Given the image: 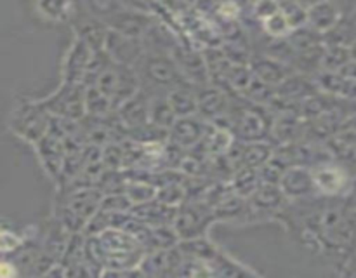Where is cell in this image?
I'll return each mask as SVG.
<instances>
[{
	"label": "cell",
	"mask_w": 356,
	"mask_h": 278,
	"mask_svg": "<svg viewBox=\"0 0 356 278\" xmlns=\"http://www.w3.org/2000/svg\"><path fill=\"white\" fill-rule=\"evenodd\" d=\"M146 254L145 247L124 229L111 228L87 236V257L101 270H139Z\"/></svg>",
	"instance_id": "1"
},
{
	"label": "cell",
	"mask_w": 356,
	"mask_h": 278,
	"mask_svg": "<svg viewBox=\"0 0 356 278\" xmlns=\"http://www.w3.org/2000/svg\"><path fill=\"white\" fill-rule=\"evenodd\" d=\"M136 72H138L139 82H141V90H145L148 96L169 94L181 87L193 85L183 75L172 56L167 52L146 51L141 61L136 66Z\"/></svg>",
	"instance_id": "2"
},
{
	"label": "cell",
	"mask_w": 356,
	"mask_h": 278,
	"mask_svg": "<svg viewBox=\"0 0 356 278\" xmlns=\"http://www.w3.org/2000/svg\"><path fill=\"white\" fill-rule=\"evenodd\" d=\"M104 193L99 188H75L61 190L54 208V218L70 233H83L87 224L101 208Z\"/></svg>",
	"instance_id": "3"
},
{
	"label": "cell",
	"mask_w": 356,
	"mask_h": 278,
	"mask_svg": "<svg viewBox=\"0 0 356 278\" xmlns=\"http://www.w3.org/2000/svg\"><path fill=\"white\" fill-rule=\"evenodd\" d=\"M52 117L45 110L40 99L19 101L13 108L9 117V129L17 138L37 145L51 129Z\"/></svg>",
	"instance_id": "4"
},
{
	"label": "cell",
	"mask_w": 356,
	"mask_h": 278,
	"mask_svg": "<svg viewBox=\"0 0 356 278\" xmlns=\"http://www.w3.org/2000/svg\"><path fill=\"white\" fill-rule=\"evenodd\" d=\"M90 87H96L120 108L125 101L141 90V82L136 68L110 61Z\"/></svg>",
	"instance_id": "5"
},
{
	"label": "cell",
	"mask_w": 356,
	"mask_h": 278,
	"mask_svg": "<svg viewBox=\"0 0 356 278\" xmlns=\"http://www.w3.org/2000/svg\"><path fill=\"white\" fill-rule=\"evenodd\" d=\"M86 85H75V83L61 82L59 89L51 96L40 99L45 110L51 117L66 118V120L80 122L86 118Z\"/></svg>",
	"instance_id": "6"
},
{
	"label": "cell",
	"mask_w": 356,
	"mask_h": 278,
	"mask_svg": "<svg viewBox=\"0 0 356 278\" xmlns=\"http://www.w3.org/2000/svg\"><path fill=\"white\" fill-rule=\"evenodd\" d=\"M216 219L214 208L202 200H186L177 208L174 229L179 235L181 242L205 236L209 224Z\"/></svg>",
	"instance_id": "7"
},
{
	"label": "cell",
	"mask_w": 356,
	"mask_h": 278,
	"mask_svg": "<svg viewBox=\"0 0 356 278\" xmlns=\"http://www.w3.org/2000/svg\"><path fill=\"white\" fill-rule=\"evenodd\" d=\"M70 24L73 26L75 38L86 42L94 52L104 51L110 28L99 17L90 13L87 3H75V13H73Z\"/></svg>",
	"instance_id": "8"
},
{
	"label": "cell",
	"mask_w": 356,
	"mask_h": 278,
	"mask_svg": "<svg viewBox=\"0 0 356 278\" xmlns=\"http://www.w3.org/2000/svg\"><path fill=\"white\" fill-rule=\"evenodd\" d=\"M94 58V51L80 38H75L66 52L65 63H63V82L83 85L87 72H89L90 61Z\"/></svg>",
	"instance_id": "9"
},
{
	"label": "cell",
	"mask_w": 356,
	"mask_h": 278,
	"mask_svg": "<svg viewBox=\"0 0 356 278\" xmlns=\"http://www.w3.org/2000/svg\"><path fill=\"white\" fill-rule=\"evenodd\" d=\"M104 52L110 56L111 61L136 68L143 56H145L146 47L141 38L125 37V35L110 30L106 44H104Z\"/></svg>",
	"instance_id": "10"
},
{
	"label": "cell",
	"mask_w": 356,
	"mask_h": 278,
	"mask_svg": "<svg viewBox=\"0 0 356 278\" xmlns=\"http://www.w3.org/2000/svg\"><path fill=\"white\" fill-rule=\"evenodd\" d=\"M197 101L198 117L212 124V122L228 115L229 104H232V94L212 85V83H207V85L197 87Z\"/></svg>",
	"instance_id": "11"
},
{
	"label": "cell",
	"mask_w": 356,
	"mask_h": 278,
	"mask_svg": "<svg viewBox=\"0 0 356 278\" xmlns=\"http://www.w3.org/2000/svg\"><path fill=\"white\" fill-rule=\"evenodd\" d=\"M209 124H211V122L204 120V118L198 117V115L177 118L176 124H174L172 129L169 131V142L190 152V149L197 148V146L204 141L205 134H207Z\"/></svg>",
	"instance_id": "12"
},
{
	"label": "cell",
	"mask_w": 356,
	"mask_h": 278,
	"mask_svg": "<svg viewBox=\"0 0 356 278\" xmlns=\"http://www.w3.org/2000/svg\"><path fill=\"white\" fill-rule=\"evenodd\" d=\"M320 197H337L348 184V174L337 163L323 160L309 167Z\"/></svg>",
	"instance_id": "13"
},
{
	"label": "cell",
	"mask_w": 356,
	"mask_h": 278,
	"mask_svg": "<svg viewBox=\"0 0 356 278\" xmlns=\"http://www.w3.org/2000/svg\"><path fill=\"white\" fill-rule=\"evenodd\" d=\"M37 148L38 156H40V162L44 165L45 172L49 174L54 179H61L63 176V167H65L66 160V146L59 136H56L54 132L49 131L47 136L40 139V141L35 145Z\"/></svg>",
	"instance_id": "14"
},
{
	"label": "cell",
	"mask_w": 356,
	"mask_h": 278,
	"mask_svg": "<svg viewBox=\"0 0 356 278\" xmlns=\"http://www.w3.org/2000/svg\"><path fill=\"white\" fill-rule=\"evenodd\" d=\"M280 188L287 195V198H294V200H306L313 195H318L309 167H291L285 170Z\"/></svg>",
	"instance_id": "15"
},
{
	"label": "cell",
	"mask_w": 356,
	"mask_h": 278,
	"mask_svg": "<svg viewBox=\"0 0 356 278\" xmlns=\"http://www.w3.org/2000/svg\"><path fill=\"white\" fill-rule=\"evenodd\" d=\"M250 70H252L254 76L263 80L264 83L271 87H278L292 76L296 72L292 66L285 65V63L278 61V59L270 58L266 54H254L252 61H250Z\"/></svg>",
	"instance_id": "16"
},
{
	"label": "cell",
	"mask_w": 356,
	"mask_h": 278,
	"mask_svg": "<svg viewBox=\"0 0 356 278\" xmlns=\"http://www.w3.org/2000/svg\"><path fill=\"white\" fill-rule=\"evenodd\" d=\"M341 9L337 3L332 2H316L309 3L308 9V26L316 30L318 33L327 35L341 23Z\"/></svg>",
	"instance_id": "17"
},
{
	"label": "cell",
	"mask_w": 356,
	"mask_h": 278,
	"mask_svg": "<svg viewBox=\"0 0 356 278\" xmlns=\"http://www.w3.org/2000/svg\"><path fill=\"white\" fill-rule=\"evenodd\" d=\"M131 212L136 218L141 219L143 222L152 226V228H159V226H174V221H176L177 215L176 207L163 205L160 204L159 200L148 202V204L143 205H134Z\"/></svg>",
	"instance_id": "18"
},
{
	"label": "cell",
	"mask_w": 356,
	"mask_h": 278,
	"mask_svg": "<svg viewBox=\"0 0 356 278\" xmlns=\"http://www.w3.org/2000/svg\"><path fill=\"white\" fill-rule=\"evenodd\" d=\"M285 198L287 195L282 191L280 184L263 183L249 198V207L254 211H278L284 207Z\"/></svg>",
	"instance_id": "19"
},
{
	"label": "cell",
	"mask_w": 356,
	"mask_h": 278,
	"mask_svg": "<svg viewBox=\"0 0 356 278\" xmlns=\"http://www.w3.org/2000/svg\"><path fill=\"white\" fill-rule=\"evenodd\" d=\"M169 103L172 106L177 118L193 117L198 115V101H197V87H181V89L169 92Z\"/></svg>",
	"instance_id": "20"
},
{
	"label": "cell",
	"mask_w": 356,
	"mask_h": 278,
	"mask_svg": "<svg viewBox=\"0 0 356 278\" xmlns=\"http://www.w3.org/2000/svg\"><path fill=\"white\" fill-rule=\"evenodd\" d=\"M167 96L169 94H155V96H149V120H152V124L159 125V127L165 129V131H170L172 125L176 124L177 115L174 113Z\"/></svg>",
	"instance_id": "21"
},
{
	"label": "cell",
	"mask_w": 356,
	"mask_h": 278,
	"mask_svg": "<svg viewBox=\"0 0 356 278\" xmlns=\"http://www.w3.org/2000/svg\"><path fill=\"white\" fill-rule=\"evenodd\" d=\"M86 111L87 117L110 118L117 113L118 106L110 99V97L104 96L101 90H97L96 87H87Z\"/></svg>",
	"instance_id": "22"
},
{
	"label": "cell",
	"mask_w": 356,
	"mask_h": 278,
	"mask_svg": "<svg viewBox=\"0 0 356 278\" xmlns=\"http://www.w3.org/2000/svg\"><path fill=\"white\" fill-rule=\"evenodd\" d=\"M229 184H232L233 193L249 200V198L256 193L257 188L263 184V181H261L259 170L257 169H250V167H240V169L235 172V176L232 177Z\"/></svg>",
	"instance_id": "23"
},
{
	"label": "cell",
	"mask_w": 356,
	"mask_h": 278,
	"mask_svg": "<svg viewBox=\"0 0 356 278\" xmlns=\"http://www.w3.org/2000/svg\"><path fill=\"white\" fill-rule=\"evenodd\" d=\"M275 148L277 146L271 145L270 141L261 142H245V149H243V162L242 167H250V169H261L266 165L275 155Z\"/></svg>",
	"instance_id": "24"
},
{
	"label": "cell",
	"mask_w": 356,
	"mask_h": 278,
	"mask_svg": "<svg viewBox=\"0 0 356 278\" xmlns=\"http://www.w3.org/2000/svg\"><path fill=\"white\" fill-rule=\"evenodd\" d=\"M181 252L184 254V257L188 259H195V261H202V263H209L211 264L212 261L218 257V249L209 242L205 236H200V238H193V240H184V242L179 243Z\"/></svg>",
	"instance_id": "25"
},
{
	"label": "cell",
	"mask_w": 356,
	"mask_h": 278,
	"mask_svg": "<svg viewBox=\"0 0 356 278\" xmlns=\"http://www.w3.org/2000/svg\"><path fill=\"white\" fill-rule=\"evenodd\" d=\"M156 193H159V188H156L152 181L129 179L127 177L125 195H127L129 200L132 202V205H143V204H148V202L156 200Z\"/></svg>",
	"instance_id": "26"
},
{
	"label": "cell",
	"mask_w": 356,
	"mask_h": 278,
	"mask_svg": "<svg viewBox=\"0 0 356 278\" xmlns=\"http://www.w3.org/2000/svg\"><path fill=\"white\" fill-rule=\"evenodd\" d=\"M35 7L44 19L52 23H70L75 13V2H40Z\"/></svg>",
	"instance_id": "27"
},
{
	"label": "cell",
	"mask_w": 356,
	"mask_h": 278,
	"mask_svg": "<svg viewBox=\"0 0 356 278\" xmlns=\"http://www.w3.org/2000/svg\"><path fill=\"white\" fill-rule=\"evenodd\" d=\"M261 30H263V33L268 35V38H273V40L289 38L292 31H294L280 9L261 23Z\"/></svg>",
	"instance_id": "28"
},
{
	"label": "cell",
	"mask_w": 356,
	"mask_h": 278,
	"mask_svg": "<svg viewBox=\"0 0 356 278\" xmlns=\"http://www.w3.org/2000/svg\"><path fill=\"white\" fill-rule=\"evenodd\" d=\"M184 179H186V177H184ZM156 200L163 205H169V207L179 208L181 205L188 200L184 181H179V183H169L160 186L159 193H156Z\"/></svg>",
	"instance_id": "29"
},
{
	"label": "cell",
	"mask_w": 356,
	"mask_h": 278,
	"mask_svg": "<svg viewBox=\"0 0 356 278\" xmlns=\"http://www.w3.org/2000/svg\"><path fill=\"white\" fill-rule=\"evenodd\" d=\"M247 208H250L249 200H247V198L238 197V195H235V193H229L228 197L221 202V204L216 205L214 215H216V219H221V218L222 219H233V218H236V215L243 214Z\"/></svg>",
	"instance_id": "30"
},
{
	"label": "cell",
	"mask_w": 356,
	"mask_h": 278,
	"mask_svg": "<svg viewBox=\"0 0 356 278\" xmlns=\"http://www.w3.org/2000/svg\"><path fill=\"white\" fill-rule=\"evenodd\" d=\"M350 52L344 45H325L322 59L323 72H339L346 63H350Z\"/></svg>",
	"instance_id": "31"
},
{
	"label": "cell",
	"mask_w": 356,
	"mask_h": 278,
	"mask_svg": "<svg viewBox=\"0 0 356 278\" xmlns=\"http://www.w3.org/2000/svg\"><path fill=\"white\" fill-rule=\"evenodd\" d=\"M308 9L309 3L301 2H280V10L287 17L292 30H298L308 24Z\"/></svg>",
	"instance_id": "32"
},
{
	"label": "cell",
	"mask_w": 356,
	"mask_h": 278,
	"mask_svg": "<svg viewBox=\"0 0 356 278\" xmlns=\"http://www.w3.org/2000/svg\"><path fill=\"white\" fill-rule=\"evenodd\" d=\"M103 163L108 170H124V146L120 142H111L103 148Z\"/></svg>",
	"instance_id": "33"
},
{
	"label": "cell",
	"mask_w": 356,
	"mask_h": 278,
	"mask_svg": "<svg viewBox=\"0 0 356 278\" xmlns=\"http://www.w3.org/2000/svg\"><path fill=\"white\" fill-rule=\"evenodd\" d=\"M26 240L23 238V235L16 233L14 229H9L7 226H3L2 229V254L3 257L7 256H13L14 252L21 249L24 245Z\"/></svg>",
	"instance_id": "34"
},
{
	"label": "cell",
	"mask_w": 356,
	"mask_h": 278,
	"mask_svg": "<svg viewBox=\"0 0 356 278\" xmlns=\"http://www.w3.org/2000/svg\"><path fill=\"white\" fill-rule=\"evenodd\" d=\"M101 278H143L141 270H103Z\"/></svg>",
	"instance_id": "35"
},
{
	"label": "cell",
	"mask_w": 356,
	"mask_h": 278,
	"mask_svg": "<svg viewBox=\"0 0 356 278\" xmlns=\"http://www.w3.org/2000/svg\"><path fill=\"white\" fill-rule=\"evenodd\" d=\"M0 273H2V278H21L19 270H17L16 264L10 259L3 257L2 266H0Z\"/></svg>",
	"instance_id": "36"
},
{
	"label": "cell",
	"mask_w": 356,
	"mask_h": 278,
	"mask_svg": "<svg viewBox=\"0 0 356 278\" xmlns=\"http://www.w3.org/2000/svg\"><path fill=\"white\" fill-rule=\"evenodd\" d=\"M38 278H68V275H66L65 266H63L61 263H58L52 268H49V270L45 271L44 275H40Z\"/></svg>",
	"instance_id": "37"
}]
</instances>
